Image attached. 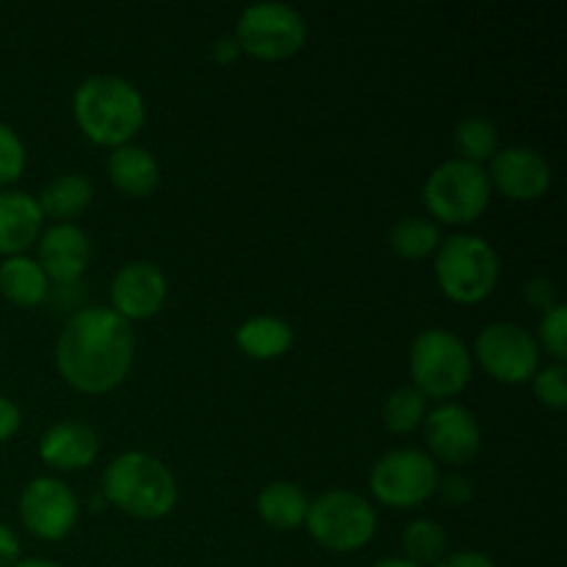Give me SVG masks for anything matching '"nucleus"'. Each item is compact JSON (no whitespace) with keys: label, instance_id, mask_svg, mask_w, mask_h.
Instances as JSON below:
<instances>
[{"label":"nucleus","instance_id":"1","mask_svg":"<svg viewBox=\"0 0 567 567\" xmlns=\"http://www.w3.org/2000/svg\"><path fill=\"white\" fill-rule=\"evenodd\" d=\"M136 360L131 321L103 305H89L66 319L55 341V369L78 393L103 396L127 380Z\"/></svg>","mask_w":567,"mask_h":567},{"label":"nucleus","instance_id":"2","mask_svg":"<svg viewBox=\"0 0 567 567\" xmlns=\"http://www.w3.org/2000/svg\"><path fill=\"white\" fill-rule=\"evenodd\" d=\"M72 116L83 136L100 147L133 144L147 122V100L142 89L122 75H89L72 92Z\"/></svg>","mask_w":567,"mask_h":567},{"label":"nucleus","instance_id":"3","mask_svg":"<svg viewBox=\"0 0 567 567\" xmlns=\"http://www.w3.org/2000/svg\"><path fill=\"white\" fill-rule=\"evenodd\" d=\"M105 504L138 520H161L175 509L177 480L164 460L147 452H122L100 480Z\"/></svg>","mask_w":567,"mask_h":567},{"label":"nucleus","instance_id":"4","mask_svg":"<svg viewBox=\"0 0 567 567\" xmlns=\"http://www.w3.org/2000/svg\"><path fill=\"white\" fill-rule=\"evenodd\" d=\"M435 280L452 302H485L502 280V258L487 238L457 233L437 247Z\"/></svg>","mask_w":567,"mask_h":567},{"label":"nucleus","instance_id":"5","mask_svg":"<svg viewBox=\"0 0 567 567\" xmlns=\"http://www.w3.org/2000/svg\"><path fill=\"white\" fill-rule=\"evenodd\" d=\"M410 377L413 388L430 402H452L468 388L474 377V354L457 332L446 327H430L419 332L410 347Z\"/></svg>","mask_w":567,"mask_h":567},{"label":"nucleus","instance_id":"6","mask_svg":"<svg viewBox=\"0 0 567 567\" xmlns=\"http://www.w3.org/2000/svg\"><path fill=\"white\" fill-rule=\"evenodd\" d=\"M493 197L491 177L480 164L449 158L430 172L421 188V199L432 221L449 227L474 225Z\"/></svg>","mask_w":567,"mask_h":567},{"label":"nucleus","instance_id":"7","mask_svg":"<svg viewBox=\"0 0 567 567\" xmlns=\"http://www.w3.org/2000/svg\"><path fill=\"white\" fill-rule=\"evenodd\" d=\"M377 524L380 518L374 504L343 487L316 496L305 515L308 535L332 554H352L369 546L377 535Z\"/></svg>","mask_w":567,"mask_h":567},{"label":"nucleus","instance_id":"8","mask_svg":"<svg viewBox=\"0 0 567 567\" xmlns=\"http://www.w3.org/2000/svg\"><path fill=\"white\" fill-rule=\"evenodd\" d=\"M441 471L424 449H391L369 474V491L382 507L413 509L437 493Z\"/></svg>","mask_w":567,"mask_h":567},{"label":"nucleus","instance_id":"9","mask_svg":"<svg viewBox=\"0 0 567 567\" xmlns=\"http://www.w3.org/2000/svg\"><path fill=\"white\" fill-rule=\"evenodd\" d=\"M236 42L241 53L260 61H286L308 42V22L302 11L288 3H252L236 22Z\"/></svg>","mask_w":567,"mask_h":567},{"label":"nucleus","instance_id":"10","mask_svg":"<svg viewBox=\"0 0 567 567\" xmlns=\"http://www.w3.org/2000/svg\"><path fill=\"white\" fill-rule=\"evenodd\" d=\"M474 360L482 371L502 385H524L532 382L543 365V352L535 336L515 321H493L476 336Z\"/></svg>","mask_w":567,"mask_h":567},{"label":"nucleus","instance_id":"11","mask_svg":"<svg viewBox=\"0 0 567 567\" xmlns=\"http://www.w3.org/2000/svg\"><path fill=\"white\" fill-rule=\"evenodd\" d=\"M17 509L22 526L44 543L64 540L81 518V502L75 491L59 476H33L22 487Z\"/></svg>","mask_w":567,"mask_h":567},{"label":"nucleus","instance_id":"12","mask_svg":"<svg viewBox=\"0 0 567 567\" xmlns=\"http://www.w3.org/2000/svg\"><path fill=\"white\" fill-rule=\"evenodd\" d=\"M426 454L435 463L468 465L482 449V430L476 415L465 404L441 402L424 419Z\"/></svg>","mask_w":567,"mask_h":567},{"label":"nucleus","instance_id":"13","mask_svg":"<svg viewBox=\"0 0 567 567\" xmlns=\"http://www.w3.org/2000/svg\"><path fill=\"white\" fill-rule=\"evenodd\" d=\"M111 310L125 321H147L164 310L169 280L153 260H131L120 266L109 288Z\"/></svg>","mask_w":567,"mask_h":567},{"label":"nucleus","instance_id":"14","mask_svg":"<svg viewBox=\"0 0 567 567\" xmlns=\"http://www.w3.org/2000/svg\"><path fill=\"white\" fill-rule=\"evenodd\" d=\"M487 177L496 192L515 203H535V199L546 197L554 183V172L546 155L537 153L535 147H524V144L498 150L491 158Z\"/></svg>","mask_w":567,"mask_h":567},{"label":"nucleus","instance_id":"15","mask_svg":"<svg viewBox=\"0 0 567 567\" xmlns=\"http://www.w3.org/2000/svg\"><path fill=\"white\" fill-rule=\"evenodd\" d=\"M37 260L50 282L70 286L92 260V241L75 221H53L37 241Z\"/></svg>","mask_w":567,"mask_h":567},{"label":"nucleus","instance_id":"16","mask_svg":"<svg viewBox=\"0 0 567 567\" xmlns=\"http://www.w3.org/2000/svg\"><path fill=\"white\" fill-rule=\"evenodd\" d=\"M100 457V435L78 419L59 421L39 437V460L53 471H83Z\"/></svg>","mask_w":567,"mask_h":567},{"label":"nucleus","instance_id":"17","mask_svg":"<svg viewBox=\"0 0 567 567\" xmlns=\"http://www.w3.org/2000/svg\"><path fill=\"white\" fill-rule=\"evenodd\" d=\"M44 230V216L33 194L20 188L0 192V255H28Z\"/></svg>","mask_w":567,"mask_h":567},{"label":"nucleus","instance_id":"18","mask_svg":"<svg viewBox=\"0 0 567 567\" xmlns=\"http://www.w3.org/2000/svg\"><path fill=\"white\" fill-rule=\"evenodd\" d=\"M105 175L125 197H147L161 183V164L153 150L142 144H122L105 158Z\"/></svg>","mask_w":567,"mask_h":567},{"label":"nucleus","instance_id":"19","mask_svg":"<svg viewBox=\"0 0 567 567\" xmlns=\"http://www.w3.org/2000/svg\"><path fill=\"white\" fill-rule=\"evenodd\" d=\"M308 507V493H305L297 482L288 480L269 482V485L258 493V502H255L258 518L277 532L299 529V526L305 524Z\"/></svg>","mask_w":567,"mask_h":567},{"label":"nucleus","instance_id":"20","mask_svg":"<svg viewBox=\"0 0 567 567\" xmlns=\"http://www.w3.org/2000/svg\"><path fill=\"white\" fill-rule=\"evenodd\" d=\"M0 293L17 308H37L50 297V280L37 258L11 255L0 260Z\"/></svg>","mask_w":567,"mask_h":567},{"label":"nucleus","instance_id":"21","mask_svg":"<svg viewBox=\"0 0 567 567\" xmlns=\"http://www.w3.org/2000/svg\"><path fill=\"white\" fill-rule=\"evenodd\" d=\"M236 347L252 360H277L293 347V327L280 316H249L238 324Z\"/></svg>","mask_w":567,"mask_h":567},{"label":"nucleus","instance_id":"22","mask_svg":"<svg viewBox=\"0 0 567 567\" xmlns=\"http://www.w3.org/2000/svg\"><path fill=\"white\" fill-rule=\"evenodd\" d=\"M94 199V183L86 175L78 172H66V175L53 177L42 194L37 197L39 210L44 219L53 221H72L92 205Z\"/></svg>","mask_w":567,"mask_h":567},{"label":"nucleus","instance_id":"23","mask_svg":"<svg viewBox=\"0 0 567 567\" xmlns=\"http://www.w3.org/2000/svg\"><path fill=\"white\" fill-rule=\"evenodd\" d=\"M441 227L430 216H402L388 230V244L404 260H424L441 247Z\"/></svg>","mask_w":567,"mask_h":567},{"label":"nucleus","instance_id":"24","mask_svg":"<svg viewBox=\"0 0 567 567\" xmlns=\"http://www.w3.org/2000/svg\"><path fill=\"white\" fill-rule=\"evenodd\" d=\"M454 150L457 158L471 164H485L498 153V127L496 122L482 114H468L454 125Z\"/></svg>","mask_w":567,"mask_h":567},{"label":"nucleus","instance_id":"25","mask_svg":"<svg viewBox=\"0 0 567 567\" xmlns=\"http://www.w3.org/2000/svg\"><path fill=\"white\" fill-rule=\"evenodd\" d=\"M404 559L426 567H435L449 554V535L441 524L430 518H415L402 532Z\"/></svg>","mask_w":567,"mask_h":567},{"label":"nucleus","instance_id":"26","mask_svg":"<svg viewBox=\"0 0 567 567\" xmlns=\"http://www.w3.org/2000/svg\"><path fill=\"white\" fill-rule=\"evenodd\" d=\"M426 413H430L426 399L421 396L413 385L396 388V391L382 402V424H385V430L393 432V435H410V432H415L424 424Z\"/></svg>","mask_w":567,"mask_h":567},{"label":"nucleus","instance_id":"27","mask_svg":"<svg viewBox=\"0 0 567 567\" xmlns=\"http://www.w3.org/2000/svg\"><path fill=\"white\" fill-rule=\"evenodd\" d=\"M540 352H546L551 358V363H565L567 360V308L563 302H557L554 308H548L546 313H540V324H537L535 336Z\"/></svg>","mask_w":567,"mask_h":567},{"label":"nucleus","instance_id":"28","mask_svg":"<svg viewBox=\"0 0 567 567\" xmlns=\"http://www.w3.org/2000/svg\"><path fill=\"white\" fill-rule=\"evenodd\" d=\"M25 142H22L20 133H17L9 122L0 120V192L9 188L11 183L20 181L22 172H25Z\"/></svg>","mask_w":567,"mask_h":567},{"label":"nucleus","instance_id":"29","mask_svg":"<svg viewBox=\"0 0 567 567\" xmlns=\"http://www.w3.org/2000/svg\"><path fill=\"white\" fill-rule=\"evenodd\" d=\"M532 391H535L537 402L548 410H565L567 408V369L565 363H548L537 369L532 377Z\"/></svg>","mask_w":567,"mask_h":567},{"label":"nucleus","instance_id":"30","mask_svg":"<svg viewBox=\"0 0 567 567\" xmlns=\"http://www.w3.org/2000/svg\"><path fill=\"white\" fill-rule=\"evenodd\" d=\"M437 496L446 504H452V507H465V504L474 502L476 496L474 480L460 474V471H452V474L441 476V482H437Z\"/></svg>","mask_w":567,"mask_h":567},{"label":"nucleus","instance_id":"31","mask_svg":"<svg viewBox=\"0 0 567 567\" xmlns=\"http://www.w3.org/2000/svg\"><path fill=\"white\" fill-rule=\"evenodd\" d=\"M524 299H526V305H529V308L546 313L548 308H554V305L559 302L557 286H554L551 277L537 275V277H532V280L524 286Z\"/></svg>","mask_w":567,"mask_h":567},{"label":"nucleus","instance_id":"32","mask_svg":"<svg viewBox=\"0 0 567 567\" xmlns=\"http://www.w3.org/2000/svg\"><path fill=\"white\" fill-rule=\"evenodd\" d=\"M20 426H22L20 408H17L9 396H3V393H0V446H3V443H9L11 437L20 432Z\"/></svg>","mask_w":567,"mask_h":567},{"label":"nucleus","instance_id":"33","mask_svg":"<svg viewBox=\"0 0 567 567\" xmlns=\"http://www.w3.org/2000/svg\"><path fill=\"white\" fill-rule=\"evenodd\" d=\"M435 567H498V565H496V559L487 557V554L465 548V551L446 554V557H443Z\"/></svg>","mask_w":567,"mask_h":567},{"label":"nucleus","instance_id":"34","mask_svg":"<svg viewBox=\"0 0 567 567\" xmlns=\"http://www.w3.org/2000/svg\"><path fill=\"white\" fill-rule=\"evenodd\" d=\"M20 537L9 524L0 520V567H11L20 563Z\"/></svg>","mask_w":567,"mask_h":567},{"label":"nucleus","instance_id":"35","mask_svg":"<svg viewBox=\"0 0 567 567\" xmlns=\"http://www.w3.org/2000/svg\"><path fill=\"white\" fill-rule=\"evenodd\" d=\"M238 55H241V48H238L233 33H225V37H219L214 44H210V59H214L216 64H233Z\"/></svg>","mask_w":567,"mask_h":567},{"label":"nucleus","instance_id":"36","mask_svg":"<svg viewBox=\"0 0 567 567\" xmlns=\"http://www.w3.org/2000/svg\"><path fill=\"white\" fill-rule=\"evenodd\" d=\"M11 567H61V565L53 563V559H44V557H25Z\"/></svg>","mask_w":567,"mask_h":567},{"label":"nucleus","instance_id":"37","mask_svg":"<svg viewBox=\"0 0 567 567\" xmlns=\"http://www.w3.org/2000/svg\"><path fill=\"white\" fill-rule=\"evenodd\" d=\"M371 567H421V565L410 563V559H404V557H385V559H377Z\"/></svg>","mask_w":567,"mask_h":567}]
</instances>
